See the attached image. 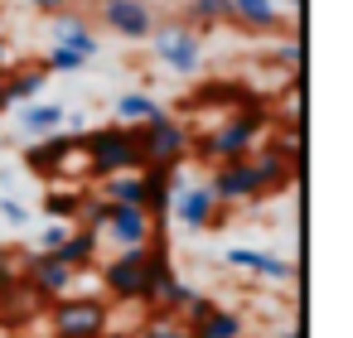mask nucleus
<instances>
[{
	"label": "nucleus",
	"instance_id": "1",
	"mask_svg": "<svg viewBox=\"0 0 353 338\" xmlns=\"http://www.w3.org/2000/svg\"><path fill=\"white\" fill-rule=\"evenodd\" d=\"M266 131H271V107H266V102L242 107V112H228V116L218 121V131H213V136H203V140L194 145V155H189V160H203V165L247 160V155L261 145V136H266Z\"/></svg>",
	"mask_w": 353,
	"mask_h": 338
},
{
	"label": "nucleus",
	"instance_id": "2",
	"mask_svg": "<svg viewBox=\"0 0 353 338\" xmlns=\"http://www.w3.org/2000/svg\"><path fill=\"white\" fill-rule=\"evenodd\" d=\"M83 169L92 179H112L126 169H145V145H141V126L131 121H112L83 136Z\"/></svg>",
	"mask_w": 353,
	"mask_h": 338
},
{
	"label": "nucleus",
	"instance_id": "3",
	"mask_svg": "<svg viewBox=\"0 0 353 338\" xmlns=\"http://www.w3.org/2000/svg\"><path fill=\"white\" fill-rule=\"evenodd\" d=\"M54 333H73V338H107L112 328V299L107 295H59L44 304Z\"/></svg>",
	"mask_w": 353,
	"mask_h": 338
},
{
	"label": "nucleus",
	"instance_id": "4",
	"mask_svg": "<svg viewBox=\"0 0 353 338\" xmlns=\"http://www.w3.org/2000/svg\"><path fill=\"white\" fill-rule=\"evenodd\" d=\"M150 49H155V59H160L170 73H179V78H194V73L203 68V34H199L194 25H184V20H155Z\"/></svg>",
	"mask_w": 353,
	"mask_h": 338
},
{
	"label": "nucleus",
	"instance_id": "5",
	"mask_svg": "<svg viewBox=\"0 0 353 338\" xmlns=\"http://www.w3.org/2000/svg\"><path fill=\"white\" fill-rule=\"evenodd\" d=\"M141 145H145V165H189L194 155V131L174 116V112H155L141 121Z\"/></svg>",
	"mask_w": 353,
	"mask_h": 338
},
{
	"label": "nucleus",
	"instance_id": "6",
	"mask_svg": "<svg viewBox=\"0 0 353 338\" xmlns=\"http://www.w3.org/2000/svg\"><path fill=\"white\" fill-rule=\"evenodd\" d=\"M170 218L184 227V232H208L213 222H223L228 218V208H218V198H213V189L208 184H184V165L174 169V193H170Z\"/></svg>",
	"mask_w": 353,
	"mask_h": 338
},
{
	"label": "nucleus",
	"instance_id": "7",
	"mask_svg": "<svg viewBox=\"0 0 353 338\" xmlns=\"http://www.w3.org/2000/svg\"><path fill=\"white\" fill-rule=\"evenodd\" d=\"M179 285V271H174V251H170V232H155L145 242V261H141V295L136 304H160L170 290Z\"/></svg>",
	"mask_w": 353,
	"mask_h": 338
},
{
	"label": "nucleus",
	"instance_id": "8",
	"mask_svg": "<svg viewBox=\"0 0 353 338\" xmlns=\"http://www.w3.org/2000/svg\"><path fill=\"white\" fill-rule=\"evenodd\" d=\"M208 189H213L218 208H237V203H256V198H266V189H261V174H256L252 155H247V160L213 165V174H208Z\"/></svg>",
	"mask_w": 353,
	"mask_h": 338
},
{
	"label": "nucleus",
	"instance_id": "9",
	"mask_svg": "<svg viewBox=\"0 0 353 338\" xmlns=\"http://www.w3.org/2000/svg\"><path fill=\"white\" fill-rule=\"evenodd\" d=\"M15 261H20V280H25L34 295H44V299H59V295H68V290L78 285V271L63 266L54 251H25V256H15Z\"/></svg>",
	"mask_w": 353,
	"mask_h": 338
},
{
	"label": "nucleus",
	"instance_id": "10",
	"mask_svg": "<svg viewBox=\"0 0 353 338\" xmlns=\"http://www.w3.org/2000/svg\"><path fill=\"white\" fill-rule=\"evenodd\" d=\"M97 20H102V30L136 44V39H150L160 15H155L150 0H97Z\"/></svg>",
	"mask_w": 353,
	"mask_h": 338
},
{
	"label": "nucleus",
	"instance_id": "11",
	"mask_svg": "<svg viewBox=\"0 0 353 338\" xmlns=\"http://www.w3.org/2000/svg\"><path fill=\"white\" fill-rule=\"evenodd\" d=\"M78 155H83V136H73V131H54V136H39V140L25 150V169L54 179V174L73 169Z\"/></svg>",
	"mask_w": 353,
	"mask_h": 338
},
{
	"label": "nucleus",
	"instance_id": "12",
	"mask_svg": "<svg viewBox=\"0 0 353 338\" xmlns=\"http://www.w3.org/2000/svg\"><path fill=\"white\" fill-rule=\"evenodd\" d=\"M141 261H145V246H117L112 261H97L92 271H102V295L107 299H136L141 295Z\"/></svg>",
	"mask_w": 353,
	"mask_h": 338
},
{
	"label": "nucleus",
	"instance_id": "13",
	"mask_svg": "<svg viewBox=\"0 0 353 338\" xmlns=\"http://www.w3.org/2000/svg\"><path fill=\"white\" fill-rule=\"evenodd\" d=\"M102 237L112 246H145L155 237V222L141 203H112L107 208V222H102Z\"/></svg>",
	"mask_w": 353,
	"mask_h": 338
},
{
	"label": "nucleus",
	"instance_id": "14",
	"mask_svg": "<svg viewBox=\"0 0 353 338\" xmlns=\"http://www.w3.org/2000/svg\"><path fill=\"white\" fill-rule=\"evenodd\" d=\"M54 256H59L63 266H73V271H92V266H97V256H102V232H97V227L73 222V227H68V237L54 246Z\"/></svg>",
	"mask_w": 353,
	"mask_h": 338
},
{
	"label": "nucleus",
	"instance_id": "15",
	"mask_svg": "<svg viewBox=\"0 0 353 338\" xmlns=\"http://www.w3.org/2000/svg\"><path fill=\"white\" fill-rule=\"evenodd\" d=\"M189 338H247V314L228 309V304H213L203 319L189 324Z\"/></svg>",
	"mask_w": 353,
	"mask_h": 338
},
{
	"label": "nucleus",
	"instance_id": "16",
	"mask_svg": "<svg viewBox=\"0 0 353 338\" xmlns=\"http://www.w3.org/2000/svg\"><path fill=\"white\" fill-rule=\"evenodd\" d=\"M228 6H232V25H242L252 34H276L285 20L276 0H228Z\"/></svg>",
	"mask_w": 353,
	"mask_h": 338
},
{
	"label": "nucleus",
	"instance_id": "17",
	"mask_svg": "<svg viewBox=\"0 0 353 338\" xmlns=\"http://www.w3.org/2000/svg\"><path fill=\"white\" fill-rule=\"evenodd\" d=\"M54 44H68V49H78L83 59H97V34H92V25H88L73 6L54 15Z\"/></svg>",
	"mask_w": 353,
	"mask_h": 338
},
{
	"label": "nucleus",
	"instance_id": "18",
	"mask_svg": "<svg viewBox=\"0 0 353 338\" xmlns=\"http://www.w3.org/2000/svg\"><path fill=\"white\" fill-rule=\"evenodd\" d=\"M63 116H68V107H59V102H25L20 107V116H15V126L30 136V140H39V136H54V131H63Z\"/></svg>",
	"mask_w": 353,
	"mask_h": 338
},
{
	"label": "nucleus",
	"instance_id": "19",
	"mask_svg": "<svg viewBox=\"0 0 353 338\" xmlns=\"http://www.w3.org/2000/svg\"><path fill=\"white\" fill-rule=\"evenodd\" d=\"M44 304H49V299H44V295H34V290H30V285L20 280V285H15V290H10L6 299H0V319L20 328V324L39 319V314H44Z\"/></svg>",
	"mask_w": 353,
	"mask_h": 338
},
{
	"label": "nucleus",
	"instance_id": "20",
	"mask_svg": "<svg viewBox=\"0 0 353 338\" xmlns=\"http://www.w3.org/2000/svg\"><path fill=\"white\" fill-rule=\"evenodd\" d=\"M179 20L194 25L199 34L203 30H223V25H232V6H228V0H184V15Z\"/></svg>",
	"mask_w": 353,
	"mask_h": 338
},
{
	"label": "nucleus",
	"instance_id": "21",
	"mask_svg": "<svg viewBox=\"0 0 353 338\" xmlns=\"http://www.w3.org/2000/svg\"><path fill=\"white\" fill-rule=\"evenodd\" d=\"M54 73L44 68V63H25V68H15L10 78H6V92H10V102H34V97H44V83H49Z\"/></svg>",
	"mask_w": 353,
	"mask_h": 338
},
{
	"label": "nucleus",
	"instance_id": "22",
	"mask_svg": "<svg viewBox=\"0 0 353 338\" xmlns=\"http://www.w3.org/2000/svg\"><path fill=\"white\" fill-rule=\"evenodd\" d=\"M252 275H256V280H266V285H295V280H300V266H295L290 256L256 251V261H252Z\"/></svg>",
	"mask_w": 353,
	"mask_h": 338
},
{
	"label": "nucleus",
	"instance_id": "23",
	"mask_svg": "<svg viewBox=\"0 0 353 338\" xmlns=\"http://www.w3.org/2000/svg\"><path fill=\"white\" fill-rule=\"evenodd\" d=\"M102 193H107L112 203H141V208H145V174H141V169L112 174V179H102Z\"/></svg>",
	"mask_w": 353,
	"mask_h": 338
},
{
	"label": "nucleus",
	"instance_id": "24",
	"mask_svg": "<svg viewBox=\"0 0 353 338\" xmlns=\"http://www.w3.org/2000/svg\"><path fill=\"white\" fill-rule=\"evenodd\" d=\"M44 218H59V222H78V208H83V189H54L39 198Z\"/></svg>",
	"mask_w": 353,
	"mask_h": 338
},
{
	"label": "nucleus",
	"instance_id": "25",
	"mask_svg": "<svg viewBox=\"0 0 353 338\" xmlns=\"http://www.w3.org/2000/svg\"><path fill=\"white\" fill-rule=\"evenodd\" d=\"M112 112H117V121H131V126H141L145 116H155V112H160V102H155L150 92H121Z\"/></svg>",
	"mask_w": 353,
	"mask_h": 338
},
{
	"label": "nucleus",
	"instance_id": "26",
	"mask_svg": "<svg viewBox=\"0 0 353 338\" xmlns=\"http://www.w3.org/2000/svg\"><path fill=\"white\" fill-rule=\"evenodd\" d=\"M107 208H112V198H107L102 189H83V208H78V222H83V227H97V232H102V222H107Z\"/></svg>",
	"mask_w": 353,
	"mask_h": 338
},
{
	"label": "nucleus",
	"instance_id": "27",
	"mask_svg": "<svg viewBox=\"0 0 353 338\" xmlns=\"http://www.w3.org/2000/svg\"><path fill=\"white\" fill-rule=\"evenodd\" d=\"M83 63H88V59H83L78 49H68V44H49V49H44V68H49V73H83Z\"/></svg>",
	"mask_w": 353,
	"mask_h": 338
},
{
	"label": "nucleus",
	"instance_id": "28",
	"mask_svg": "<svg viewBox=\"0 0 353 338\" xmlns=\"http://www.w3.org/2000/svg\"><path fill=\"white\" fill-rule=\"evenodd\" d=\"M136 338H189V328H184L174 314H160V319H150V324H145Z\"/></svg>",
	"mask_w": 353,
	"mask_h": 338
},
{
	"label": "nucleus",
	"instance_id": "29",
	"mask_svg": "<svg viewBox=\"0 0 353 338\" xmlns=\"http://www.w3.org/2000/svg\"><path fill=\"white\" fill-rule=\"evenodd\" d=\"M15 285H20V261L10 251H0V299H6Z\"/></svg>",
	"mask_w": 353,
	"mask_h": 338
},
{
	"label": "nucleus",
	"instance_id": "30",
	"mask_svg": "<svg viewBox=\"0 0 353 338\" xmlns=\"http://www.w3.org/2000/svg\"><path fill=\"white\" fill-rule=\"evenodd\" d=\"M68 227H73V222H59V218H49V227L39 232V242H34V251H54V246H59V242L68 237Z\"/></svg>",
	"mask_w": 353,
	"mask_h": 338
},
{
	"label": "nucleus",
	"instance_id": "31",
	"mask_svg": "<svg viewBox=\"0 0 353 338\" xmlns=\"http://www.w3.org/2000/svg\"><path fill=\"white\" fill-rule=\"evenodd\" d=\"M252 261H256V246H228L223 251V266H232V271H252Z\"/></svg>",
	"mask_w": 353,
	"mask_h": 338
},
{
	"label": "nucleus",
	"instance_id": "32",
	"mask_svg": "<svg viewBox=\"0 0 353 338\" xmlns=\"http://www.w3.org/2000/svg\"><path fill=\"white\" fill-rule=\"evenodd\" d=\"M0 218H6V222H30V208L20 203V198H10V193H0Z\"/></svg>",
	"mask_w": 353,
	"mask_h": 338
},
{
	"label": "nucleus",
	"instance_id": "33",
	"mask_svg": "<svg viewBox=\"0 0 353 338\" xmlns=\"http://www.w3.org/2000/svg\"><path fill=\"white\" fill-rule=\"evenodd\" d=\"M30 10H44V15H59V10H68L73 0H25Z\"/></svg>",
	"mask_w": 353,
	"mask_h": 338
},
{
	"label": "nucleus",
	"instance_id": "34",
	"mask_svg": "<svg viewBox=\"0 0 353 338\" xmlns=\"http://www.w3.org/2000/svg\"><path fill=\"white\" fill-rule=\"evenodd\" d=\"M6 63H10V44H6V34H0V73H6Z\"/></svg>",
	"mask_w": 353,
	"mask_h": 338
},
{
	"label": "nucleus",
	"instance_id": "35",
	"mask_svg": "<svg viewBox=\"0 0 353 338\" xmlns=\"http://www.w3.org/2000/svg\"><path fill=\"white\" fill-rule=\"evenodd\" d=\"M6 107H15V102H10V92H6V78H0V112H6Z\"/></svg>",
	"mask_w": 353,
	"mask_h": 338
},
{
	"label": "nucleus",
	"instance_id": "36",
	"mask_svg": "<svg viewBox=\"0 0 353 338\" xmlns=\"http://www.w3.org/2000/svg\"><path fill=\"white\" fill-rule=\"evenodd\" d=\"M281 338H300V324H290V328H285V333H281Z\"/></svg>",
	"mask_w": 353,
	"mask_h": 338
}]
</instances>
